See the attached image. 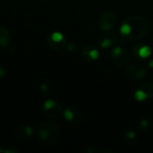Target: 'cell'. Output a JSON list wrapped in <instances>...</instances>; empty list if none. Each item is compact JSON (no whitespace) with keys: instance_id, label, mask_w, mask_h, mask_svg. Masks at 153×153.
I'll return each instance as SVG.
<instances>
[{"instance_id":"6da1fadb","label":"cell","mask_w":153,"mask_h":153,"mask_svg":"<svg viewBox=\"0 0 153 153\" xmlns=\"http://www.w3.org/2000/svg\"><path fill=\"white\" fill-rule=\"evenodd\" d=\"M150 24L148 20L142 15H133L126 18L120 27V33L126 40H138L148 32Z\"/></svg>"},{"instance_id":"7a4b0ae2","label":"cell","mask_w":153,"mask_h":153,"mask_svg":"<svg viewBox=\"0 0 153 153\" xmlns=\"http://www.w3.org/2000/svg\"><path fill=\"white\" fill-rule=\"evenodd\" d=\"M37 134L40 142L48 145H52L58 141L60 137V130L55 124L44 123L39 127Z\"/></svg>"},{"instance_id":"3957f363","label":"cell","mask_w":153,"mask_h":153,"mask_svg":"<svg viewBox=\"0 0 153 153\" xmlns=\"http://www.w3.org/2000/svg\"><path fill=\"white\" fill-rule=\"evenodd\" d=\"M117 22V17L116 13L112 11H106L99 16L98 26L101 30L107 31L111 30L113 27H115Z\"/></svg>"},{"instance_id":"277c9868","label":"cell","mask_w":153,"mask_h":153,"mask_svg":"<svg viewBox=\"0 0 153 153\" xmlns=\"http://www.w3.org/2000/svg\"><path fill=\"white\" fill-rule=\"evenodd\" d=\"M110 57L112 62L120 67L126 66L130 61V54L126 48L122 47H117L113 48L110 53Z\"/></svg>"},{"instance_id":"5b68a950","label":"cell","mask_w":153,"mask_h":153,"mask_svg":"<svg viewBox=\"0 0 153 153\" xmlns=\"http://www.w3.org/2000/svg\"><path fill=\"white\" fill-rule=\"evenodd\" d=\"M47 42L50 48L56 51H59L66 47L67 39L63 33L58 31H54L48 36Z\"/></svg>"},{"instance_id":"8992f818","label":"cell","mask_w":153,"mask_h":153,"mask_svg":"<svg viewBox=\"0 0 153 153\" xmlns=\"http://www.w3.org/2000/svg\"><path fill=\"white\" fill-rule=\"evenodd\" d=\"M147 74L146 68L139 64H134L126 68V76L129 81L140 82L142 81Z\"/></svg>"},{"instance_id":"52a82bcc","label":"cell","mask_w":153,"mask_h":153,"mask_svg":"<svg viewBox=\"0 0 153 153\" xmlns=\"http://www.w3.org/2000/svg\"><path fill=\"white\" fill-rule=\"evenodd\" d=\"M134 98L138 101L153 99V82L147 81L140 83L134 93Z\"/></svg>"},{"instance_id":"ba28073f","label":"cell","mask_w":153,"mask_h":153,"mask_svg":"<svg viewBox=\"0 0 153 153\" xmlns=\"http://www.w3.org/2000/svg\"><path fill=\"white\" fill-rule=\"evenodd\" d=\"M42 108L44 113L50 118H58L63 114L62 107L54 100H47L43 103Z\"/></svg>"},{"instance_id":"9c48e42d","label":"cell","mask_w":153,"mask_h":153,"mask_svg":"<svg viewBox=\"0 0 153 153\" xmlns=\"http://www.w3.org/2000/svg\"><path fill=\"white\" fill-rule=\"evenodd\" d=\"M117 36L113 32H110L108 30L101 33L97 40L98 45L103 48H109L113 47L117 43Z\"/></svg>"},{"instance_id":"30bf717a","label":"cell","mask_w":153,"mask_h":153,"mask_svg":"<svg viewBox=\"0 0 153 153\" xmlns=\"http://www.w3.org/2000/svg\"><path fill=\"white\" fill-rule=\"evenodd\" d=\"M63 116L66 121H68L74 126L79 125L82 121V114L80 110L74 107L66 108L63 112Z\"/></svg>"},{"instance_id":"8fae6325","label":"cell","mask_w":153,"mask_h":153,"mask_svg":"<svg viewBox=\"0 0 153 153\" xmlns=\"http://www.w3.org/2000/svg\"><path fill=\"white\" fill-rule=\"evenodd\" d=\"M152 49L149 46L146 45H135L132 49V56L134 60L143 61L144 58H147L151 56Z\"/></svg>"},{"instance_id":"7c38bea8","label":"cell","mask_w":153,"mask_h":153,"mask_svg":"<svg viewBox=\"0 0 153 153\" xmlns=\"http://www.w3.org/2000/svg\"><path fill=\"white\" fill-rule=\"evenodd\" d=\"M99 50L92 44L86 45L82 49V57L87 62H94L99 58Z\"/></svg>"},{"instance_id":"4fadbf2b","label":"cell","mask_w":153,"mask_h":153,"mask_svg":"<svg viewBox=\"0 0 153 153\" xmlns=\"http://www.w3.org/2000/svg\"><path fill=\"white\" fill-rule=\"evenodd\" d=\"M11 42V34L4 26H0V48H4L10 45Z\"/></svg>"},{"instance_id":"5bb4252c","label":"cell","mask_w":153,"mask_h":153,"mask_svg":"<svg viewBox=\"0 0 153 153\" xmlns=\"http://www.w3.org/2000/svg\"><path fill=\"white\" fill-rule=\"evenodd\" d=\"M16 134L22 140H28L33 134V129L29 126H21L16 130Z\"/></svg>"},{"instance_id":"9a60e30c","label":"cell","mask_w":153,"mask_h":153,"mask_svg":"<svg viewBox=\"0 0 153 153\" xmlns=\"http://www.w3.org/2000/svg\"><path fill=\"white\" fill-rule=\"evenodd\" d=\"M39 90H40V91H41L42 94H44V95L48 94L49 91H50V85H49V83L47 82H43L40 84Z\"/></svg>"},{"instance_id":"2e32d148","label":"cell","mask_w":153,"mask_h":153,"mask_svg":"<svg viewBox=\"0 0 153 153\" xmlns=\"http://www.w3.org/2000/svg\"><path fill=\"white\" fill-rule=\"evenodd\" d=\"M19 151L13 147H4L3 145H0V153H18Z\"/></svg>"},{"instance_id":"e0dca14e","label":"cell","mask_w":153,"mask_h":153,"mask_svg":"<svg viewBox=\"0 0 153 153\" xmlns=\"http://www.w3.org/2000/svg\"><path fill=\"white\" fill-rule=\"evenodd\" d=\"M66 49H67V51L68 52H70V53H74V52H76V51H78V49H79V48L74 44V43H69V44H67L66 45Z\"/></svg>"},{"instance_id":"ac0fdd59","label":"cell","mask_w":153,"mask_h":153,"mask_svg":"<svg viewBox=\"0 0 153 153\" xmlns=\"http://www.w3.org/2000/svg\"><path fill=\"white\" fill-rule=\"evenodd\" d=\"M126 140H134L135 138V133L134 131H128L125 134Z\"/></svg>"},{"instance_id":"d6986e66","label":"cell","mask_w":153,"mask_h":153,"mask_svg":"<svg viewBox=\"0 0 153 153\" xmlns=\"http://www.w3.org/2000/svg\"><path fill=\"white\" fill-rule=\"evenodd\" d=\"M148 126H149V122H148L146 119H143V120L141 121V123H140V127H141L142 130H145Z\"/></svg>"},{"instance_id":"ffe728a7","label":"cell","mask_w":153,"mask_h":153,"mask_svg":"<svg viewBox=\"0 0 153 153\" xmlns=\"http://www.w3.org/2000/svg\"><path fill=\"white\" fill-rule=\"evenodd\" d=\"M5 75V69L4 67L0 64V79H2L3 77H4Z\"/></svg>"},{"instance_id":"44dd1931","label":"cell","mask_w":153,"mask_h":153,"mask_svg":"<svg viewBox=\"0 0 153 153\" xmlns=\"http://www.w3.org/2000/svg\"><path fill=\"white\" fill-rule=\"evenodd\" d=\"M148 66H149L150 68H153V59L152 60H151V61L149 62V64H148Z\"/></svg>"}]
</instances>
